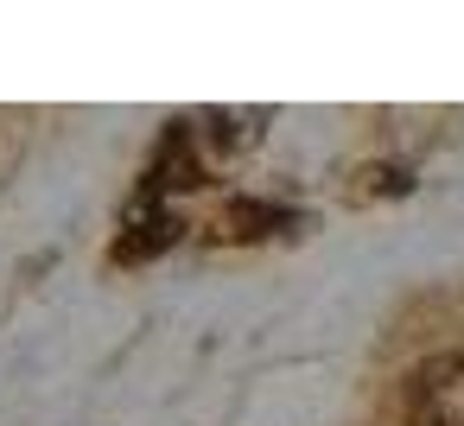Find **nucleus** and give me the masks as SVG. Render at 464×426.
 I'll return each instance as SVG.
<instances>
[{
	"mask_svg": "<svg viewBox=\"0 0 464 426\" xmlns=\"http://www.w3.org/2000/svg\"><path fill=\"white\" fill-rule=\"evenodd\" d=\"M407 426H464V356H426L401 382Z\"/></svg>",
	"mask_w": 464,
	"mask_h": 426,
	"instance_id": "nucleus-1",
	"label": "nucleus"
}]
</instances>
